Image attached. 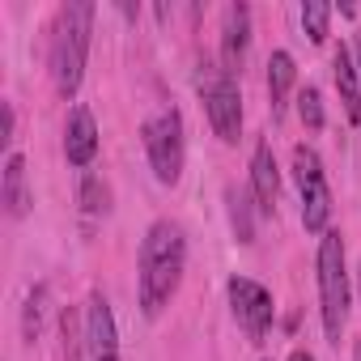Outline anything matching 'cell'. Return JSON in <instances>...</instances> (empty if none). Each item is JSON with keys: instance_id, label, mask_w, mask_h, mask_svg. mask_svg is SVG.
I'll return each mask as SVG.
<instances>
[{"instance_id": "obj_12", "label": "cell", "mask_w": 361, "mask_h": 361, "mask_svg": "<svg viewBox=\"0 0 361 361\" xmlns=\"http://www.w3.org/2000/svg\"><path fill=\"white\" fill-rule=\"evenodd\" d=\"M331 68H336V94H340V111L344 119L357 128L361 123V77H357V64H353V47H336L331 56Z\"/></svg>"}, {"instance_id": "obj_7", "label": "cell", "mask_w": 361, "mask_h": 361, "mask_svg": "<svg viewBox=\"0 0 361 361\" xmlns=\"http://www.w3.org/2000/svg\"><path fill=\"white\" fill-rule=\"evenodd\" d=\"M226 293H230L234 323L247 331V340H251V344H264V340H268V331H272V319H276L272 293H268L259 281H251V276H230Z\"/></svg>"}, {"instance_id": "obj_22", "label": "cell", "mask_w": 361, "mask_h": 361, "mask_svg": "<svg viewBox=\"0 0 361 361\" xmlns=\"http://www.w3.org/2000/svg\"><path fill=\"white\" fill-rule=\"evenodd\" d=\"M353 64H357V77H361V26L353 30Z\"/></svg>"}, {"instance_id": "obj_23", "label": "cell", "mask_w": 361, "mask_h": 361, "mask_svg": "<svg viewBox=\"0 0 361 361\" xmlns=\"http://www.w3.org/2000/svg\"><path fill=\"white\" fill-rule=\"evenodd\" d=\"M289 361H314V357H310L306 348H293V353H289Z\"/></svg>"}, {"instance_id": "obj_4", "label": "cell", "mask_w": 361, "mask_h": 361, "mask_svg": "<svg viewBox=\"0 0 361 361\" xmlns=\"http://www.w3.org/2000/svg\"><path fill=\"white\" fill-rule=\"evenodd\" d=\"M196 90L209 115V128L221 145H238L243 136V94H238V77H230L221 68V60H200L196 64Z\"/></svg>"}, {"instance_id": "obj_15", "label": "cell", "mask_w": 361, "mask_h": 361, "mask_svg": "<svg viewBox=\"0 0 361 361\" xmlns=\"http://www.w3.org/2000/svg\"><path fill=\"white\" fill-rule=\"evenodd\" d=\"M226 204H230V230H234V238L243 243V247H251L255 243V196L251 192H243V188H226Z\"/></svg>"}, {"instance_id": "obj_14", "label": "cell", "mask_w": 361, "mask_h": 361, "mask_svg": "<svg viewBox=\"0 0 361 361\" xmlns=\"http://www.w3.org/2000/svg\"><path fill=\"white\" fill-rule=\"evenodd\" d=\"M0 200H5L9 217H26L30 213V188H26V157L9 153L5 157V183H0Z\"/></svg>"}, {"instance_id": "obj_21", "label": "cell", "mask_w": 361, "mask_h": 361, "mask_svg": "<svg viewBox=\"0 0 361 361\" xmlns=\"http://www.w3.org/2000/svg\"><path fill=\"white\" fill-rule=\"evenodd\" d=\"M0 111H5V132H0V145H13V128H18V115H13V102H5V106H0Z\"/></svg>"}, {"instance_id": "obj_1", "label": "cell", "mask_w": 361, "mask_h": 361, "mask_svg": "<svg viewBox=\"0 0 361 361\" xmlns=\"http://www.w3.org/2000/svg\"><path fill=\"white\" fill-rule=\"evenodd\" d=\"M183 268H188V238L178 221H153L140 238V264H136V298L145 319H157L170 298L183 285Z\"/></svg>"}, {"instance_id": "obj_13", "label": "cell", "mask_w": 361, "mask_h": 361, "mask_svg": "<svg viewBox=\"0 0 361 361\" xmlns=\"http://www.w3.org/2000/svg\"><path fill=\"white\" fill-rule=\"evenodd\" d=\"M293 81H298L293 56H289V51H272V56H268V106H272V119H281V115H285Z\"/></svg>"}, {"instance_id": "obj_3", "label": "cell", "mask_w": 361, "mask_h": 361, "mask_svg": "<svg viewBox=\"0 0 361 361\" xmlns=\"http://www.w3.org/2000/svg\"><path fill=\"white\" fill-rule=\"evenodd\" d=\"M314 272H319V314H323V331H327V344L340 348V336H344V323H348V272H344V238L340 230H327L319 238V259H314Z\"/></svg>"}, {"instance_id": "obj_18", "label": "cell", "mask_w": 361, "mask_h": 361, "mask_svg": "<svg viewBox=\"0 0 361 361\" xmlns=\"http://www.w3.org/2000/svg\"><path fill=\"white\" fill-rule=\"evenodd\" d=\"M331 5H323V0H306V5H302V30L310 35V43H327V26H331Z\"/></svg>"}, {"instance_id": "obj_20", "label": "cell", "mask_w": 361, "mask_h": 361, "mask_svg": "<svg viewBox=\"0 0 361 361\" xmlns=\"http://www.w3.org/2000/svg\"><path fill=\"white\" fill-rule=\"evenodd\" d=\"M298 115H302V123H306L310 132H319V128H323V98H319V90H314V85H306V90L298 94Z\"/></svg>"}, {"instance_id": "obj_16", "label": "cell", "mask_w": 361, "mask_h": 361, "mask_svg": "<svg viewBox=\"0 0 361 361\" xmlns=\"http://www.w3.org/2000/svg\"><path fill=\"white\" fill-rule=\"evenodd\" d=\"M43 319H47V285H35L22 306V340L39 344L43 340Z\"/></svg>"}, {"instance_id": "obj_8", "label": "cell", "mask_w": 361, "mask_h": 361, "mask_svg": "<svg viewBox=\"0 0 361 361\" xmlns=\"http://www.w3.org/2000/svg\"><path fill=\"white\" fill-rule=\"evenodd\" d=\"M251 56V5H226L221 13V68L230 77H243Z\"/></svg>"}, {"instance_id": "obj_17", "label": "cell", "mask_w": 361, "mask_h": 361, "mask_svg": "<svg viewBox=\"0 0 361 361\" xmlns=\"http://www.w3.org/2000/svg\"><path fill=\"white\" fill-rule=\"evenodd\" d=\"M81 344H85V331H81V319L73 306L60 310V357L64 361H77L81 357Z\"/></svg>"}, {"instance_id": "obj_10", "label": "cell", "mask_w": 361, "mask_h": 361, "mask_svg": "<svg viewBox=\"0 0 361 361\" xmlns=\"http://www.w3.org/2000/svg\"><path fill=\"white\" fill-rule=\"evenodd\" d=\"M64 157L77 170H85L98 157V123H94L90 106H73L68 111V123H64Z\"/></svg>"}, {"instance_id": "obj_5", "label": "cell", "mask_w": 361, "mask_h": 361, "mask_svg": "<svg viewBox=\"0 0 361 361\" xmlns=\"http://www.w3.org/2000/svg\"><path fill=\"white\" fill-rule=\"evenodd\" d=\"M140 140H145V153H149V166H153V178L161 188H174L183 178V161H188V140H183V115L174 106L149 115L140 123Z\"/></svg>"}, {"instance_id": "obj_25", "label": "cell", "mask_w": 361, "mask_h": 361, "mask_svg": "<svg viewBox=\"0 0 361 361\" xmlns=\"http://www.w3.org/2000/svg\"><path fill=\"white\" fill-rule=\"evenodd\" d=\"M357 289H361V268H357Z\"/></svg>"}, {"instance_id": "obj_11", "label": "cell", "mask_w": 361, "mask_h": 361, "mask_svg": "<svg viewBox=\"0 0 361 361\" xmlns=\"http://www.w3.org/2000/svg\"><path fill=\"white\" fill-rule=\"evenodd\" d=\"M251 196L259 204V213H276V200H281V170H276V157H272V145L259 140L255 153H251Z\"/></svg>"}, {"instance_id": "obj_9", "label": "cell", "mask_w": 361, "mask_h": 361, "mask_svg": "<svg viewBox=\"0 0 361 361\" xmlns=\"http://www.w3.org/2000/svg\"><path fill=\"white\" fill-rule=\"evenodd\" d=\"M85 348H90V361L119 353V327H115V314H111V302L102 298V289H94L90 306H85Z\"/></svg>"}, {"instance_id": "obj_6", "label": "cell", "mask_w": 361, "mask_h": 361, "mask_svg": "<svg viewBox=\"0 0 361 361\" xmlns=\"http://www.w3.org/2000/svg\"><path fill=\"white\" fill-rule=\"evenodd\" d=\"M293 178H298V196H302V226H306V234L323 238L327 217H331V188H327V170L310 145L293 149Z\"/></svg>"}, {"instance_id": "obj_19", "label": "cell", "mask_w": 361, "mask_h": 361, "mask_svg": "<svg viewBox=\"0 0 361 361\" xmlns=\"http://www.w3.org/2000/svg\"><path fill=\"white\" fill-rule=\"evenodd\" d=\"M81 209L90 213V217H102L106 209H111V192H106V183L98 174H85L81 178Z\"/></svg>"}, {"instance_id": "obj_24", "label": "cell", "mask_w": 361, "mask_h": 361, "mask_svg": "<svg viewBox=\"0 0 361 361\" xmlns=\"http://www.w3.org/2000/svg\"><path fill=\"white\" fill-rule=\"evenodd\" d=\"M94 361H119V353H111V357H94Z\"/></svg>"}, {"instance_id": "obj_2", "label": "cell", "mask_w": 361, "mask_h": 361, "mask_svg": "<svg viewBox=\"0 0 361 361\" xmlns=\"http://www.w3.org/2000/svg\"><path fill=\"white\" fill-rule=\"evenodd\" d=\"M94 5L90 0H73V5H60L56 26H51V81L60 90V98H73L81 90L85 77V60H90V39H94Z\"/></svg>"}, {"instance_id": "obj_26", "label": "cell", "mask_w": 361, "mask_h": 361, "mask_svg": "<svg viewBox=\"0 0 361 361\" xmlns=\"http://www.w3.org/2000/svg\"><path fill=\"white\" fill-rule=\"evenodd\" d=\"M357 361H361V340H357Z\"/></svg>"}]
</instances>
